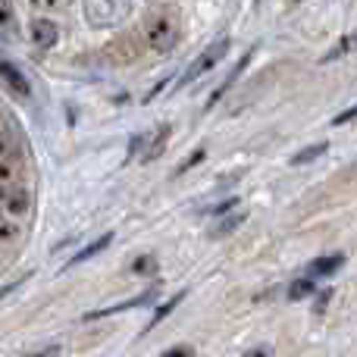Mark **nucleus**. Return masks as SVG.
<instances>
[{
  "label": "nucleus",
  "mask_w": 357,
  "mask_h": 357,
  "mask_svg": "<svg viewBox=\"0 0 357 357\" xmlns=\"http://www.w3.org/2000/svg\"><path fill=\"white\" fill-rule=\"evenodd\" d=\"M178 38H182V22H178L176 10H169V6H160L144 19V41L157 54H169L178 44Z\"/></svg>",
  "instance_id": "1"
},
{
  "label": "nucleus",
  "mask_w": 357,
  "mask_h": 357,
  "mask_svg": "<svg viewBox=\"0 0 357 357\" xmlns=\"http://www.w3.org/2000/svg\"><path fill=\"white\" fill-rule=\"evenodd\" d=\"M132 16V0H85V19L94 29H116Z\"/></svg>",
  "instance_id": "2"
},
{
  "label": "nucleus",
  "mask_w": 357,
  "mask_h": 357,
  "mask_svg": "<svg viewBox=\"0 0 357 357\" xmlns=\"http://www.w3.org/2000/svg\"><path fill=\"white\" fill-rule=\"evenodd\" d=\"M229 47H232V41L229 38H220V41H213L210 47H204L201 54L191 60V66L182 73V79H178V88H185V85H191V82H197L201 75H207L210 69H216L222 60H226V54H229Z\"/></svg>",
  "instance_id": "3"
},
{
  "label": "nucleus",
  "mask_w": 357,
  "mask_h": 357,
  "mask_svg": "<svg viewBox=\"0 0 357 357\" xmlns=\"http://www.w3.org/2000/svg\"><path fill=\"white\" fill-rule=\"evenodd\" d=\"M157 295H160V289H148V291H144V295H135V298H129V301L116 304V307L91 310V314H85V320H100V317H113V314H123V310H132V307H142V304H151V301H157Z\"/></svg>",
  "instance_id": "4"
},
{
  "label": "nucleus",
  "mask_w": 357,
  "mask_h": 357,
  "mask_svg": "<svg viewBox=\"0 0 357 357\" xmlns=\"http://www.w3.org/2000/svg\"><path fill=\"white\" fill-rule=\"evenodd\" d=\"M56 41H60L56 22H50V19H35V22H31V44H35V47L50 50Z\"/></svg>",
  "instance_id": "5"
},
{
  "label": "nucleus",
  "mask_w": 357,
  "mask_h": 357,
  "mask_svg": "<svg viewBox=\"0 0 357 357\" xmlns=\"http://www.w3.org/2000/svg\"><path fill=\"white\" fill-rule=\"evenodd\" d=\"M22 216L10 213V210L0 207V245H16L22 238Z\"/></svg>",
  "instance_id": "6"
},
{
  "label": "nucleus",
  "mask_w": 357,
  "mask_h": 357,
  "mask_svg": "<svg viewBox=\"0 0 357 357\" xmlns=\"http://www.w3.org/2000/svg\"><path fill=\"white\" fill-rule=\"evenodd\" d=\"M0 79H3L6 85H10L13 91L19 94V98H29V94H31V85H29V79H25V75L19 73V69L13 66L10 60H0Z\"/></svg>",
  "instance_id": "7"
},
{
  "label": "nucleus",
  "mask_w": 357,
  "mask_h": 357,
  "mask_svg": "<svg viewBox=\"0 0 357 357\" xmlns=\"http://www.w3.org/2000/svg\"><path fill=\"white\" fill-rule=\"evenodd\" d=\"M241 222H245V210H229V213L216 216V222L210 226V238H226V235H232Z\"/></svg>",
  "instance_id": "8"
},
{
  "label": "nucleus",
  "mask_w": 357,
  "mask_h": 357,
  "mask_svg": "<svg viewBox=\"0 0 357 357\" xmlns=\"http://www.w3.org/2000/svg\"><path fill=\"white\" fill-rule=\"evenodd\" d=\"M169 135H173V129H169V126H160V129H157L154 135H148V142H151V144H144V151H142V163H154L157 157L163 154V148H167Z\"/></svg>",
  "instance_id": "9"
},
{
  "label": "nucleus",
  "mask_w": 357,
  "mask_h": 357,
  "mask_svg": "<svg viewBox=\"0 0 357 357\" xmlns=\"http://www.w3.org/2000/svg\"><path fill=\"white\" fill-rule=\"evenodd\" d=\"M339 266H345V254H329V257H317L314 264L307 266V276L310 279H323V276H333Z\"/></svg>",
  "instance_id": "10"
},
{
  "label": "nucleus",
  "mask_w": 357,
  "mask_h": 357,
  "mask_svg": "<svg viewBox=\"0 0 357 357\" xmlns=\"http://www.w3.org/2000/svg\"><path fill=\"white\" fill-rule=\"evenodd\" d=\"M19 35V19L10 0H0V38H16Z\"/></svg>",
  "instance_id": "11"
},
{
  "label": "nucleus",
  "mask_w": 357,
  "mask_h": 357,
  "mask_svg": "<svg viewBox=\"0 0 357 357\" xmlns=\"http://www.w3.org/2000/svg\"><path fill=\"white\" fill-rule=\"evenodd\" d=\"M110 241H113V232H107V235H100L98 241H91V245H85L79 254H75L73 260H69V266H79V264H85V260H91V257H98L100 251H107L110 248Z\"/></svg>",
  "instance_id": "12"
},
{
  "label": "nucleus",
  "mask_w": 357,
  "mask_h": 357,
  "mask_svg": "<svg viewBox=\"0 0 357 357\" xmlns=\"http://www.w3.org/2000/svg\"><path fill=\"white\" fill-rule=\"evenodd\" d=\"M251 56H254V50H248V54H245V56H241V63H238V66H235V69H232V73H229V75H226V82H222V85H220V88H216V91H213V94H210V100H207V110H210V107H216V100H220V98H222V94H226V91H229V88H232V85H235V79H238V75H241V69H245V66H248V63H251Z\"/></svg>",
  "instance_id": "13"
},
{
  "label": "nucleus",
  "mask_w": 357,
  "mask_h": 357,
  "mask_svg": "<svg viewBox=\"0 0 357 357\" xmlns=\"http://www.w3.org/2000/svg\"><path fill=\"white\" fill-rule=\"evenodd\" d=\"M326 151H329V144H326V142H320V144H310V148L298 151V154L291 157V167H307V163L320 160V157L326 154Z\"/></svg>",
  "instance_id": "14"
},
{
  "label": "nucleus",
  "mask_w": 357,
  "mask_h": 357,
  "mask_svg": "<svg viewBox=\"0 0 357 357\" xmlns=\"http://www.w3.org/2000/svg\"><path fill=\"white\" fill-rule=\"evenodd\" d=\"M182 298H185V291H176V295H173V298H169V301H167V304H160V307H157V310H154V317H151V323H148V333H151V329H154V326H160V323H163V320H167V317H169V314H173V310L178 307V304H182Z\"/></svg>",
  "instance_id": "15"
},
{
  "label": "nucleus",
  "mask_w": 357,
  "mask_h": 357,
  "mask_svg": "<svg viewBox=\"0 0 357 357\" xmlns=\"http://www.w3.org/2000/svg\"><path fill=\"white\" fill-rule=\"evenodd\" d=\"M10 157H22V154H19V144L13 138V132L0 126V160H10Z\"/></svg>",
  "instance_id": "16"
},
{
  "label": "nucleus",
  "mask_w": 357,
  "mask_h": 357,
  "mask_svg": "<svg viewBox=\"0 0 357 357\" xmlns=\"http://www.w3.org/2000/svg\"><path fill=\"white\" fill-rule=\"evenodd\" d=\"M314 291H317L314 279H298V282L289 285V298H291V301H304V298L314 295Z\"/></svg>",
  "instance_id": "17"
},
{
  "label": "nucleus",
  "mask_w": 357,
  "mask_h": 357,
  "mask_svg": "<svg viewBox=\"0 0 357 357\" xmlns=\"http://www.w3.org/2000/svg\"><path fill=\"white\" fill-rule=\"evenodd\" d=\"M132 273H135V276H154V273H157V260L151 257V254H144V257H138L135 264H132Z\"/></svg>",
  "instance_id": "18"
},
{
  "label": "nucleus",
  "mask_w": 357,
  "mask_h": 357,
  "mask_svg": "<svg viewBox=\"0 0 357 357\" xmlns=\"http://www.w3.org/2000/svg\"><path fill=\"white\" fill-rule=\"evenodd\" d=\"M31 6H38V10H44V13H56V10H66L73 0H29Z\"/></svg>",
  "instance_id": "19"
},
{
  "label": "nucleus",
  "mask_w": 357,
  "mask_h": 357,
  "mask_svg": "<svg viewBox=\"0 0 357 357\" xmlns=\"http://www.w3.org/2000/svg\"><path fill=\"white\" fill-rule=\"evenodd\" d=\"M204 157H207V154H204V151H195V154H191V157H185V160H182V163H178L176 176H185V173H188V169H191V167H197V163H201V160H204Z\"/></svg>",
  "instance_id": "20"
},
{
  "label": "nucleus",
  "mask_w": 357,
  "mask_h": 357,
  "mask_svg": "<svg viewBox=\"0 0 357 357\" xmlns=\"http://www.w3.org/2000/svg\"><path fill=\"white\" fill-rule=\"evenodd\" d=\"M354 44H357V35H354V38H345V41L339 44V47H333V50L326 54V63H329V60H339V56H342V54H348V50H351Z\"/></svg>",
  "instance_id": "21"
},
{
  "label": "nucleus",
  "mask_w": 357,
  "mask_h": 357,
  "mask_svg": "<svg viewBox=\"0 0 357 357\" xmlns=\"http://www.w3.org/2000/svg\"><path fill=\"white\" fill-rule=\"evenodd\" d=\"M351 119H357V104H354V107H348V110H342L339 116L333 119V126H345V123H351Z\"/></svg>",
  "instance_id": "22"
},
{
  "label": "nucleus",
  "mask_w": 357,
  "mask_h": 357,
  "mask_svg": "<svg viewBox=\"0 0 357 357\" xmlns=\"http://www.w3.org/2000/svg\"><path fill=\"white\" fill-rule=\"evenodd\" d=\"M144 144H148V135H135V138H132V144H129V157H126V160H132V157H135L138 151H144Z\"/></svg>",
  "instance_id": "23"
},
{
  "label": "nucleus",
  "mask_w": 357,
  "mask_h": 357,
  "mask_svg": "<svg viewBox=\"0 0 357 357\" xmlns=\"http://www.w3.org/2000/svg\"><path fill=\"white\" fill-rule=\"evenodd\" d=\"M235 207H238V197H229V201L216 204V207H213V216H222V213H229V210H235Z\"/></svg>",
  "instance_id": "24"
},
{
  "label": "nucleus",
  "mask_w": 357,
  "mask_h": 357,
  "mask_svg": "<svg viewBox=\"0 0 357 357\" xmlns=\"http://www.w3.org/2000/svg\"><path fill=\"white\" fill-rule=\"evenodd\" d=\"M333 291H335V289H323V291H320V301L314 304L317 314H323V310H326V304H329V298H333Z\"/></svg>",
  "instance_id": "25"
},
{
  "label": "nucleus",
  "mask_w": 357,
  "mask_h": 357,
  "mask_svg": "<svg viewBox=\"0 0 357 357\" xmlns=\"http://www.w3.org/2000/svg\"><path fill=\"white\" fill-rule=\"evenodd\" d=\"M160 357H195V351H191V348H185V345H178V348H169V351H163Z\"/></svg>",
  "instance_id": "26"
},
{
  "label": "nucleus",
  "mask_w": 357,
  "mask_h": 357,
  "mask_svg": "<svg viewBox=\"0 0 357 357\" xmlns=\"http://www.w3.org/2000/svg\"><path fill=\"white\" fill-rule=\"evenodd\" d=\"M29 357H60V345H50V348H44V351H35Z\"/></svg>",
  "instance_id": "27"
},
{
  "label": "nucleus",
  "mask_w": 357,
  "mask_h": 357,
  "mask_svg": "<svg viewBox=\"0 0 357 357\" xmlns=\"http://www.w3.org/2000/svg\"><path fill=\"white\" fill-rule=\"evenodd\" d=\"M251 357H266V351H264V348H260V351H254Z\"/></svg>",
  "instance_id": "28"
}]
</instances>
